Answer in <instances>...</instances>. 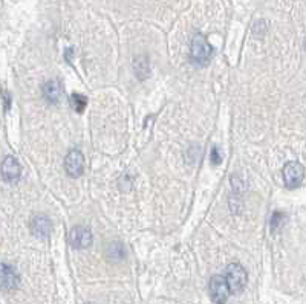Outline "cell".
I'll return each instance as SVG.
<instances>
[{"instance_id": "4", "label": "cell", "mask_w": 306, "mask_h": 304, "mask_svg": "<svg viewBox=\"0 0 306 304\" xmlns=\"http://www.w3.org/2000/svg\"><path fill=\"white\" fill-rule=\"evenodd\" d=\"M303 177H304V168L301 167V164L291 161L283 167V180L288 188L300 187L303 182Z\"/></svg>"}, {"instance_id": "6", "label": "cell", "mask_w": 306, "mask_h": 304, "mask_svg": "<svg viewBox=\"0 0 306 304\" xmlns=\"http://www.w3.org/2000/svg\"><path fill=\"white\" fill-rule=\"evenodd\" d=\"M20 277L13 266L8 263H0V289L13 290L19 286Z\"/></svg>"}, {"instance_id": "9", "label": "cell", "mask_w": 306, "mask_h": 304, "mask_svg": "<svg viewBox=\"0 0 306 304\" xmlns=\"http://www.w3.org/2000/svg\"><path fill=\"white\" fill-rule=\"evenodd\" d=\"M51 229H52V223L46 216H36L31 220V231L40 238H48L51 235Z\"/></svg>"}, {"instance_id": "15", "label": "cell", "mask_w": 306, "mask_h": 304, "mask_svg": "<svg viewBox=\"0 0 306 304\" xmlns=\"http://www.w3.org/2000/svg\"><path fill=\"white\" fill-rule=\"evenodd\" d=\"M4 98H5V106H7V109H10V95H8V92H4Z\"/></svg>"}, {"instance_id": "14", "label": "cell", "mask_w": 306, "mask_h": 304, "mask_svg": "<svg viewBox=\"0 0 306 304\" xmlns=\"http://www.w3.org/2000/svg\"><path fill=\"white\" fill-rule=\"evenodd\" d=\"M210 161H211V164L213 165H219L221 162H222V156H221V153H219V148L214 145L213 148H211V156H210Z\"/></svg>"}, {"instance_id": "5", "label": "cell", "mask_w": 306, "mask_h": 304, "mask_svg": "<svg viewBox=\"0 0 306 304\" xmlns=\"http://www.w3.org/2000/svg\"><path fill=\"white\" fill-rule=\"evenodd\" d=\"M68 240L71 243V246L75 248V249H84L87 246H90L92 243V232L89 228L86 226H74L71 231H69V235H68Z\"/></svg>"}, {"instance_id": "7", "label": "cell", "mask_w": 306, "mask_h": 304, "mask_svg": "<svg viewBox=\"0 0 306 304\" xmlns=\"http://www.w3.org/2000/svg\"><path fill=\"white\" fill-rule=\"evenodd\" d=\"M66 173L71 177H80L84 171V158L80 150H71L65 159Z\"/></svg>"}, {"instance_id": "13", "label": "cell", "mask_w": 306, "mask_h": 304, "mask_svg": "<svg viewBox=\"0 0 306 304\" xmlns=\"http://www.w3.org/2000/svg\"><path fill=\"white\" fill-rule=\"evenodd\" d=\"M283 220H285V216L282 214V212H274L272 219H271V229H272V231L279 229Z\"/></svg>"}, {"instance_id": "8", "label": "cell", "mask_w": 306, "mask_h": 304, "mask_svg": "<svg viewBox=\"0 0 306 304\" xmlns=\"http://www.w3.org/2000/svg\"><path fill=\"white\" fill-rule=\"evenodd\" d=\"M0 174H2L4 180L7 182L17 180L22 174V167L19 161L14 156H7L2 162V167H0Z\"/></svg>"}, {"instance_id": "3", "label": "cell", "mask_w": 306, "mask_h": 304, "mask_svg": "<svg viewBox=\"0 0 306 304\" xmlns=\"http://www.w3.org/2000/svg\"><path fill=\"white\" fill-rule=\"evenodd\" d=\"M231 290L228 287V283L225 277L214 275L210 281V296L214 304H225Z\"/></svg>"}, {"instance_id": "11", "label": "cell", "mask_w": 306, "mask_h": 304, "mask_svg": "<svg viewBox=\"0 0 306 304\" xmlns=\"http://www.w3.org/2000/svg\"><path fill=\"white\" fill-rule=\"evenodd\" d=\"M71 106H72V109L75 112L81 113L86 109V106H87V98L84 95H81V94H74L71 97Z\"/></svg>"}, {"instance_id": "1", "label": "cell", "mask_w": 306, "mask_h": 304, "mask_svg": "<svg viewBox=\"0 0 306 304\" xmlns=\"http://www.w3.org/2000/svg\"><path fill=\"white\" fill-rule=\"evenodd\" d=\"M225 280L228 283L231 293H239L245 289V286H247V281H248L247 270H245L239 263H231L227 267Z\"/></svg>"}, {"instance_id": "12", "label": "cell", "mask_w": 306, "mask_h": 304, "mask_svg": "<svg viewBox=\"0 0 306 304\" xmlns=\"http://www.w3.org/2000/svg\"><path fill=\"white\" fill-rule=\"evenodd\" d=\"M135 63H138V66H135L136 69H135V72H136V75L141 78V80H145L147 77H148V62H147V58L145 57H141V58H138V60H135Z\"/></svg>"}, {"instance_id": "2", "label": "cell", "mask_w": 306, "mask_h": 304, "mask_svg": "<svg viewBox=\"0 0 306 304\" xmlns=\"http://www.w3.org/2000/svg\"><path fill=\"white\" fill-rule=\"evenodd\" d=\"M190 55L196 65H207L211 58V46L205 36L195 34L190 45Z\"/></svg>"}, {"instance_id": "10", "label": "cell", "mask_w": 306, "mask_h": 304, "mask_svg": "<svg viewBox=\"0 0 306 304\" xmlns=\"http://www.w3.org/2000/svg\"><path fill=\"white\" fill-rule=\"evenodd\" d=\"M63 94V86L58 80H49L43 86V95L49 103H57Z\"/></svg>"}]
</instances>
